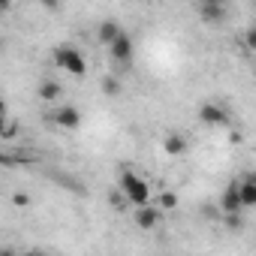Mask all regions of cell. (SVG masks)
<instances>
[{"label":"cell","instance_id":"obj_1","mask_svg":"<svg viewBox=\"0 0 256 256\" xmlns=\"http://www.w3.org/2000/svg\"><path fill=\"white\" fill-rule=\"evenodd\" d=\"M118 187H120V193L126 196V202H130L133 208L151 205V196H154L151 184H148L142 175H136L130 166H120V169H118Z\"/></svg>","mask_w":256,"mask_h":256},{"label":"cell","instance_id":"obj_2","mask_svg":"<svg viewBox=\"0 0 256 256\" xmlns=\"http://www.w3.org/2000/svg\"><path fill=\"white\" fill-rule=\"evenodd\" d=\"M52 58H54V66H60L64 72H70L76 78H84L88 76V60H84V54L76 46H66V42L64 46H54Z\"/></svg>","mask_w":256,"mask_h":256},{"label":"cell","instance_id":"obj_3","mask_svg":"<svg viewBox=\"0 0 256 256\" xmlns=\"http://www.w3.org/2000/svg\"><path fill=\"white\" fill-rule=\"evenodd\" d=\"M199 124L202 126H211V130H217V126H229V112L220 106V102H205L199 108Z\"/></svg>","mask_w":256,"mask_h":256},{"label":"cell","instance_id":"obj_4","mask_svg":"<svg viewBox=\"0 0 256 256\" xmlns=\"http://www.w3.org/2000/svg\"><path fill=\"white\" fill-rule=\"evenodd\" d=\"M52 124L58 126V130L72 133V130H78V126H82V112H78L76 106H60V108L52 114Z\"/></svg>","mask_w":256,"mask_h":256},{"label":"cell","instance_id":"obj_5","mask_svg":"<svg viewBox=\"0 0 256 256\" xmlns=\"http://www.w3.org/2000/svg\"><path fill=\"white\" fill-rule=\"evenodd\" d=\"M160 220H163V211H160L157 205H145V208H136V211H133V223H136V229H142V232L157 229Z\"/></svg>","mask_w":256,"mask_h":256},{"label":"cell","instance_id":"obj_6","mask_svg":"<svg viewBox=\"0 0 256 256\" xmlns=\"http://www.w3.org/2000/svg\"><path fill=\"white\" fill-rule=\"evenodd\" d=\"M241 211H244V205H241V196H238V181H232L223 190V196H220V214L223 217H235Z\"/></svg>","mask_w":256,"mask_h":256},{"label":"cell","instance_id":"obj_7","mask_svg":"<svg viewBox=\"0 0 256 256\" xmlns=\"http://www.w3.org/2000/svg\"><path fill=\"white\" fill-rule=\"evenodd\" d=\"M120 36H124V28H120L114 18H106V22L96 28V40H100V46H106V48H112Z\"/></svg>","mask_w":256,"mask_h":256},{"label":"cell","instance_id":"obj_8","mask_svg":"<svg viewBox=\"0 0 256 256\" xmlns=\"http://www.w3.org/2000/svg\"><path fill=\"white\" fill-rule=\"evenodd\" d=\"M108 54H112V60H114V64H124V66L130 64V60H133V40H130V34L124 30V36L108 48Z\"/></svg>","mask_w":256,"mask_h":256},{"label":"cell","instance_id":"obj_9","mask_svg":"<svg viewBox=\"0 0 256 256\" xmlns=\"http://www.w3.org/2000/svg\"><path fill=\"white\" fill-rule=\"evenodd\" d=\"M196 10H199V16H202V22H205V24H217V22H223V18H226V6H223V4H217V0H202Z\"/></svg>","mask_w":256,"mask_h":256},{"label":"cell","instance_id":"obj_10","mask_svg":"<svg viewBox=\"0 0 256 256\" xmlns=\"http://www.w3.org/2000/svg\"><path fill=\"white\" fill-rule=\"evenodd\" d=\"M36 94H40V100H42V102H58V100L64 96V88H60L54 78H42Z\"/></svg>","mask_w":256,"mask_h":256},{"label":"cell","instance_id":"obj_11","mask_svg":"<svg viewBox=\"0 0 256 256\" xmlns=\"http://www.w3.org/2000/svg\"><path fill=\"white\" fill-rule=\"evenodd\" d=\"M184 151H187V139H184L181 133H166V139H163V154L181 157Z\"/></svg>","mask_w":256,"mask_h":256},{"label":"cell","instance_id":"obj_12","mask_svg":"<svg viewBox=\"0 0 256 256\" xmlns=\"http://www.w3.org/2000/svg\"><path fill=\"white\" fill-rule=\"evenodd\" d=\"M238 196H241L244 211H247V208H256V178H244V181H238Z\"/></svg>","mask_w":256,"mask_h":256},{"label":"cell","instance_id":"obj_13","mask_svg":"<svg viewBox=\"0 0 256 256\" xmlns=\"http://www.w3.org/2000/svg\"><path fill=\"white\" fill-rule=\"evenodd\" d=\"M178 205H181V199H178V193H172V190H166V193H160V199H157V208L166 214V211H178Z\"/></svg>","mask_w":256,"mask_h":256},{"label":"cell","instance_id":"obj_14","mask_svg":"<svg viewBox=\"0 0 256 256\" xmlns=\"http://www.w3.org/2000/svg\"><path fill=\"white\" fill-rule=\"evenodd\" d=\"M18 136V124H16V118H4V126H0V139L4 142H12Z\"/></svg>","mask_w":256,"mask_h":256},{"label":"cell","instance_id":"obj_15","mask_svg":"<svg viewBox=\"0 0 256 256\" xmlns=\"http://www.w3.org/2000/svg\"><path fill=\"white\" fill-rule=\"evenodd\" d=\"M102 94H106V96H118V94H120V82H118L114 76L102 78Z\"/></svg>","mask_w":256,"mask_h":256},{"label":"cell","instance_id":"obj_16","mask_svg":"<svg viewBox=\"0 0 256 256\" xmlns=\"http://www.w3.org/2000/svg\"><path fill=\"white\" fill-rule=\"evenodd\" d=\"M241 42H244V48H250V52L256 54V28H247L244 36H241Z\"/></svg>","mask_w":256,"mask_h":256},{"label":"cell","instance_id":"obj_17","mask_svg":"<svg viewBox=\"0 0 256 256\" xmlns=\"http://www.w3.org/2000/svg\"><path fill=\"white\" fill-rule=\"evenodd\" d=\"M12 202H16L18 208H28V205H30V196H28V193H16V196H12Z\"/></svg>","mask_w":256,"mask_h":256},{"label":"cell","instance_id":"obj_18","mask_svg":"<svg viewBox=\"0 0 256 256\" xmlns=\"http://www.w3.org/2000/svg\"><path fill=\"white\" fill-rule=\"evenodd\" d=\"M0 256H18L16 250H0Z\"/></svg>","mask_w":256,"mask_h":256},{"label":"cell","instance_id":"obj_19","mask_svg":"<svg viewBox=\"0 0 256 256\" xmlns=\"http://www.w3.org/2000/svg\"><path fill=\"white\" fill-rule=\"evenodd\" d=\"M28 256H48V253H42V250H34V253H28Z\"/></svg>","mask_w":256,"mask_h":256},{"label":"cell","instance_id":"obj_20","mask_svg":"<svg viewBox=\"0 0 256 256\" xmlns=\"http://www.w3.org/2000/svg\"><path fill=\"white\" fill-rule=\"evenodd\" d=\"M253 64H256V54H253Z\"/></svg>","mask_w":256,"mask_h":256},{"label":"cell","instance_id":"obj_21","mask_svg":"<svg viewBox=\"0 0 256 256\" xmlns=\"http://www.w3.org/2000/svg\"><path fill=\"white\" fill-rule=\"evenodd\" d=\"M253 28H256V24H253Z\"/></svg>","mask_w":256,"mask_h":256}]
</instances>
